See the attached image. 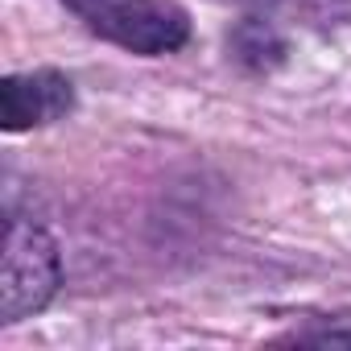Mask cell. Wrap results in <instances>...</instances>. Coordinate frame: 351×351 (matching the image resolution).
<instances>
[{
    "mask_svg": "<svg viewBox=\"0 0 351 351\" xmlns=\"http://www.w3.org/2000/svg\"><path fill=\"white\" fill-rule=\"evenodd\" d=\"M232 46H236V54H240L244 62H252V66H273V62L281 58V38L273 34V25L256 21V17L236 29Z\"/></svg>",
    "mask_w": 351,
    "mask_h": 351,
    "instance_id": "4",
    "label": "cell"
},
{
    "mask_svg": "<svg viewBox=\"0 0 351 351\" xmlns=\"http://www.w3.org/2000/svg\"><path fill=\"white\" fill-rule=\"evenodd\" d=\"M62 5L91 34L132 54H169L191 38V17L173 0H62Z\"/></svg>",
    "mask_w": 351,
    "mask_h": 351,
    "instance_id": "1",
    "label": "cell"
},
{
    "mask_svg": "<svg viewBox=\"0 0 351 351\" xmlns=\"http://www.w3.org/2000/svg\"><path fill=\"white\" fill-rule=\"evenodd\" d=\"M75 104L71 79H62L58 71H34V75H9L0 83V120L9 132L34 128V124H50L58 116H66Z\"/></svg>",
    "mask_w": 351,
    "mask_h": 351,
    "instance_id": "3",
    "label": "cell"
},
{
    "mask_svg": "<svg viewBox=\"0 0 351 351\" xmlns=\"http://www.w3.org/2000/svg\"><path fill=\"white\" fill-rule=\"evenodd\" d=\"M58 289V248L25 215L5 223V256H0V322H21L38 314Z\"/></svg>",
    "mask_w": 351,
    "mask_h": 351,
    "instance_id": "2",
    "label": "cell"
},
{
    "mask_svg": "<svg viewBox=\"0 0 351 351\" xmlns=\"http://www.w3.org/2000/svg\"><path fill=\"white\" fill-rule=\"evenodd\" d=\"M228 5H240V9H273V5H285V0H228Z\"/></svg>",
    "mask_w": 351,
    "mask_h": 351,
    "instance_id": "5",
    "label": "cell"
}]
</instances>
